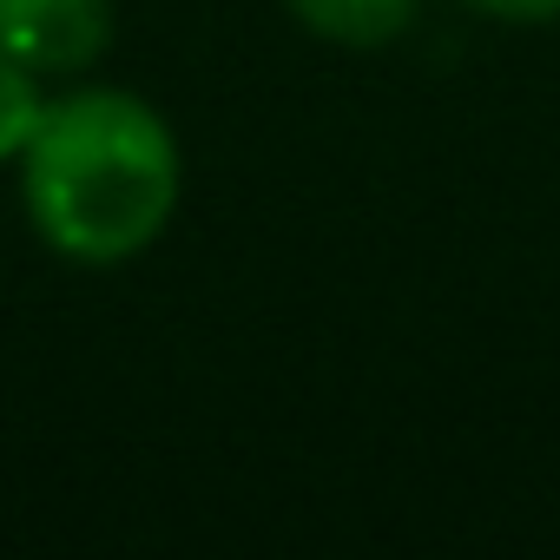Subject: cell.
Listing matches in <instances>:
<instances>
[{
	"label": "cell",
	"mask_w": 560,
	"mask_h": 560,
	"mask_svg": "<svg viewBox=\"0 0 560 560\" xmlns=\"http://www.w3.org/2000/svg\"><path fill=\"white\" fill-rule=\"evenodd\" d=\"M185 198V152L172 119L126 86L54 93L21 152V205L34 237L86 270L145 257Z\"/></svg>",
	"instance_id": "1"
},
{
	"label": "cell",
	"mask_w": 560,
	"mask_h": 560,
	"mask_svg": "<svg viewBox=\"0 0 560 560\" xmlns=\"http://www.w3.org/2000/svg\"><path fill=\"white\" fill-rule=\"evenodd\" d=\"M113 0H0V54L40 80H80L113 47Z\"/></svg>",
	"instance_id": "2"
},
{
	"label": "cell",
	"mask_w": 560,
	"mask_h": 560,
	"mask_svg": "<svg viewBox=\"0 0 560 560\" xmlns=\"http://www.w3.org/2000/svg\"><path fill=\"white\" fill-rule=\"evenodd\" d=\"M47 106H54L47 80L34 67H21L14 54H0V165H21V152L40 132Z\"/></svg>",
	"instance_id": "4"
},
{
	"label": "cell",
	"mask_w": 560,
	"mask_h": 560,
	"mask_svg": "<svg viewBox=\"0 0 560 560\" xmlns=\"http://www.w3.org/2000/svg\"><path fill=\"white\" fill-rule=\"evenodd\" d=\"M481 21H501V27H547L560 21V0H462Z\"/></svg>",
	"instance_id": "5"
},
{
	"label": "cell",
	"mask_w": 560,
	"mask_h": 560,
	"mask_svg": "<svg viewBox=\"0 0 560 560\" xmlns=\"http://www.w3.org/2000/svg\"><path fill=\"white\" fill-rule=\"evenodd\" d=\"M291 21L304 34H317L324 47H350V54H383L396 47L416 14H422V0H284Z\"/></svg>",
	"instance_id": "3"
}]
</instances>
